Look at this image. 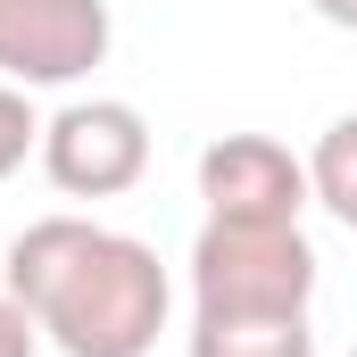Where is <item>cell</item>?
Wrapping results in <instances>:
<instances>
[{
  "mask_svg": "<svg viewBox=\"0 0 357 357\" xmlns=\"http://www.w3.org/2000/svg\"><path fill=\"white\" fill-rule=\"evenodd\" d=\"M25 158H42V116H33L25 84H0V183L17 175Z\"/></svg>",
  "mask_w": 357,
  "mask_h": 357,
  "instance_id": "ba28073f",
  "label": "cell"
},
{
  "mask_svg": "<svg viewBox=\"0 0 357 357\" xmlns=\"http://www.w3.org/2000/svg\"><path fill=\"white\" fill-rule=\"evenodd\" d=\"M349 357H357V349H349Z\"/></svg>",
  "mask_w": 357,
  "mask_h": 357,
  "instance_id": "8fae6325",
  "label": "cell"
},
{
  "mask_svg": "<svg viewBox=\"0 0 357 357\" xmlns=\"http://www.w3.org/2000/svg\"><path fill=\"white\" fill-rule=\"evenodd\" d=\"M33 349H42V324H33V316L0 291V357H33Z\"/></svg>",
  "mask_w": 357,
  "mask_h": 357,
  "instance_id": "9c48e42d",
  "label": "cell"
},
{
  "mask_svg": "<svg viewBox=\"0 0 357 357\" xmlns=\"http://www.w3.org/2000/svg\"><path fill=\"white\" fill-rule=\"evenodd\" d=\"M316 241L299 225H225L208 216L191 241V316H307Z\"/></svg>",
  "mask_w": 357,
  "mask_h": 357,
  "instance_id": "7a4b0ae2",
  "label": "cell"
},
{
  "mask_svg": "<svg viewBox=\"0 0 357 357\" xmlns=\"http://www.w3.org/2000/svg\"><path fill=\"white\" fill-rule=\"evenodd\" d=\"M108 0H0V84L59 91L108 59Z\"/></svg>",
  "mask_w": 357,
  "mask_h": 357,
  "instance_id": "277c9868",
  "label": "cell"
},
{
  "mask_svg": "<svg viewBox=\"0 0 357 357\" xmlns=\"http://www.w3.org/2000/svg\"><path fill=\"white\" fill-rule=\"evenodd\" d=\"M324 25H341V33H357V0H307Z\"/></svg>",
  "mask_w": 357,
  "mask_h": 357,
  "instance_id": "30bf717a",
  "label": "cell"
},
{
  "mask_svg": "<svg viewBox=\"0 0 357 357\" xmlns=\"http://www.w3.org/2000/svg\"><path fill=\"white\" fill-rule=\"evenodd\" d=\"M0 291L67 357H150L167 333V307H175L158 250L133 233H108L91 216H33L8 241Z\"/></svg>",
  "mask_w": 357,
  "mask_h": 357,
  "instance_id": "6da1fadb",
  "label": "cell"
},
{
  "mask_svg": "<svg viewBox=\"0 0 357 357\" xmlns=\"http://www.w3.org/2000/svg\"><path fill=\"white\" fill-rule=\"evenodd\" d=\"M307 191H316V208H333L357 233V116H333V125L316 133V150H307Z\"/></svg>",
  "mask_w": 357,
  "mask_h": 357,
  "instance_id": "52a82bcc",
  "label": "cell"
},
{
  "mask_svg": "<svg viewBox=\"0 0 357 357\" xmlns=\"http://www.w3.org/2000/svg\"><path fill=\"white\" fill-rule=\"evenodd\" d=\"M42 175L67 199H116L150 175V116L133 100H67L42 116Z\"/></svg>",
  "mask_w": 357,
  "mask_h": 357,
  "instance_id": "3957f363",
  "label": "cell"
},
{
  "mask_svg": "<svg viewBox=\"0 0 357 357\" xmlns=\"http://www.w3.org/2000/svg\"><path fill=\"white\" fill-rule=\"evenodd\" d=\"M191 357H316L307 316H191Z\"/></svg>",
  "mask_w": 357,
  "mask_h": 357,
  "instance_id": "8992f818",
  "label": "cell"
},
{
  "mask_svg": "<svg viewBox=\"0 0 357 357\" xmlns=\"http://www.w3.org/2000/svg\"><path fill=\"white\" fill-rule=\"evenodd\" d=\"M199 199L225 225H299L307 191V158H291L274 133H216L199 150Z\"/></svg>",
  "mask_w": 357,
  "mask_h": 357,
  "instance_id": "5b68a950",
  "label": "cell"
}]
</instances>
